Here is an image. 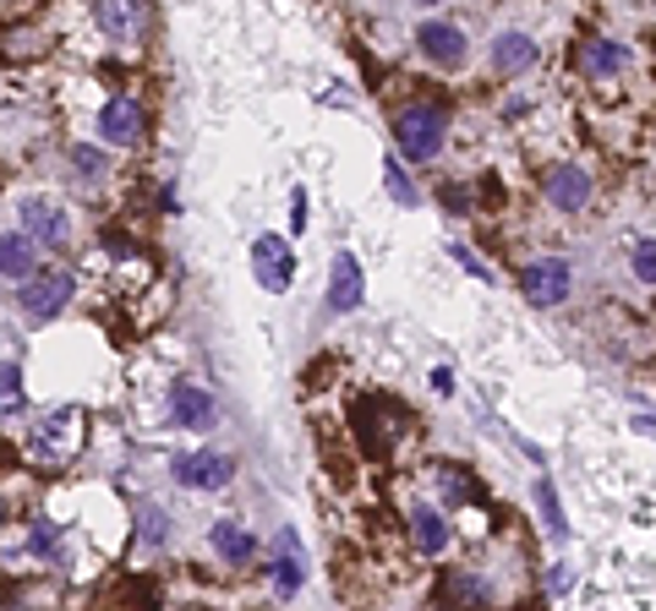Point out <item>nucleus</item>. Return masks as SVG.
I'll list each match as a JSON object with an SVG mask.
<instances>
[{
	"label": "nucleus",
	"instance_id": "23",
	"mask_svg": "<svg viewBox=\"0 0 656 611\" xmlns=\"http://www.w3.org/2000/svg\"><path fill=\"white\" fill-rule=\"evenodd\" d=\"M444 600H460V606H493V584L476 578V573H449Z\"/></svg>",
	"mask_w": 656,
	"mask_h": 611
},
{
	"label": "nucleus",
	"instance_id": "12",
	"mask_svg": "<svg viewBox=\"0 0 656 611\" xmlns=\"http://www.w3.org/2000/svg\"><path fill=\"white\" fill-rule=\"evenodd\" d=\"M629 61H634V56H629L618 39H602V34L580 39V50H574V66H580V77H591V83H602V77H618Z\"/></svg>",
	"mask_w": 656,
	"mask_h": 611
},
{
	"label": "nucleus",
	"instance_id": "7",
	"mask_svg": "<svg viewBox=\"0 0 656 611\" xmlns=\"http://www.w3.org/2000/svg\"><path fill=\"white\" fill-rule=\"evenodd\" d=\"M328 317H351L362 301H367V279H362V262H356V252H340L335 257V268H328Z\"/></svg>",
	"mask_w": 656,
	"mask_h": 611
},
{
	"label": "nucleus",
	"instance_id": "2",
	"mask_svg": "<svg viewBox=\"0 0 656 611\" xmlns=\"http://www.w3.org/2000/svg\"><path fill=\"white\" fill-rule=\"evenodd\" d=\"M72 295H77V279H72L66 268H34V273L17 284V311H23L28 322H56Z\"/></svg>",
	"mask_w": 656,
	"mask_h": 611
},
{
	"label": "nucleus",
	"instance_id": "16",
	"mask_svg": "<svg viewBox=\"0 0 656 611\" xmlns=\"http://www.w3.org/2000/svg\"><path fill=\"white\" fill-rule=\"evenodd\" d=\"M34 268H39V241L28 230H7V235H0V279L23 284Z\"/></svg>",
	"mask_w": 656,
	"mask_h": 611
},
{
	"label": "nucleus",
	"instance_id": "28",
	"mask_svg": "<svg viewBox=\"0 0 656 611\" xmlns=\"http://www.w3.org/2000/svg\"><path fill=\"white\" fill-rule=\"evenodd\" d=\"M143 535H148L154 546L170 535V518H165V508H148V513H143Z\"/></svg>",
	"mask_w": 656,
	"mask_h": 611
},
{
	"label": "nucleus",
	"instance_id": "1",
	"mask_svg": "<svg viewBox=\"0 0 656 611\" xmlns=\"http://www.w3.org/2000/svg\"><path fill=\"white\" fill-rule=\"evenodd\" d=\"M449 143V110L444 105H411L394 115V154L405 164H433Z\"/></svg>",
	"mask_w": 656,
	"mask_h": 611
},
{
	"label": "nucleus",
	"instance_id": "17",
	"mask_svg": "<svg viewBox=\"0 0 656 611\" xmlns=\"http://www.w3.org/2000/svg\"><path fill=\"white\" fill-rule=\"evenodd\" d=\"M301 578H306V557H301V540H295V529H279V557H274V595H279V600L301 595Z\"/></svg>",
	"mask_w": 656,
	"mask_h": 611
},
{
	"label": "nucleus",
	"instance_id": "24",
	"mask_svg": "<svg viewBox=\"0 0 656 611\" xmlns=\"http://www.w3.org/2000/svg\"><path fill=\"white\" fill-rule=\"evenodd\" d=\"M28 404V388H23V366L17 361H0V415H17Z\"/></svg>",
	"mask_w": 656,
	"mask_h": 611
},
{
	"label": "nucleus",
	"instance_id": "15",
	"mask_svg": "<svg viewBox=\"0 0 656 611\" xmlns=\"http://www.w3.org/2000/svg\"><path fill=\"white\" fill-rule=\"evenodd\" d=\"M531 66H536V39H531V34L509 28V34L493 39V72H498V77H525Z\"/></svg>",
	"mask_w": 656,
	"mask_h": 611
},
{
	"label": "nucleus",
	"instance_id": "4",
	"mask_svg": "<svg viewBox=\"0 0 656 611\" xmlns=\"http://www.w3.org/2000/svg\"><path fill=\"white\" fill-rule=\"evenodd\" d=\"M170 475H175V486H186V491H224V486L235 480V459L219 453V448H197V453H181V459L170 464Z\"/></svg>",
	"mask_w": 656,
	"mask_h": 611
},
{
	"label": "nucleus",
	"instance_id": "5",
	"mask_svg": "<svg viewBox=\"0 0 656 611\" xmlns=\"http://www.w3.org/2000/svg\"><path fill=\"white\" fill-rule=\"evenodd\" d=\"M252 273L268 295H284L295 284V246L284 235H257L252 241Z\"/></svg>",
	"mask_w": 656,
	"mask_h": 611
},
{
	"label": "nucleus",
	"instance_id": "14",
	"mask_svg": "<svg viewBox=\"0 0 656 611\" xmlns=\"http://www.w3.org/2000/svg\"><path fill=\"white\" fill-rule=\"evenodd\" d=\"M208 546L219 551V562H230V567H246V562H257V535L241 524V518H214V529H208Z\"/></svg>",
	"mask_w": 656,
	"mask_h": 611
},
{
	"label": "nucleus",
	"instance_id": "13",
	"mask_svg": "<svg viewBox=\"0 0 656 611\" xmlns=\"http://www.w3.org/2000/svg\"><path fill=\"white\" fill-rule=\"evenodd\" d=\"M547 203L558 208V213H580V208H591V170H580V164H558L552 175H547Z\"/></svg>",
	"mask_w": 656,
	"mask_h": 611
},
{
	"label": "nucleus",
	"instance_id": "8",
	"mask_svg": "<svg viewBox=\"0 0 656 611\" xmlns=\"http://www.w3.org/2000/svg\"><path fill=\"white\" fill-rule=\"evenodd\" d=\"M23 230L45 246V252H61L66 241H72V213L66 208H56V203H45V197H23Z\"/></svg>",
	"mask_w": 656,
	"mask_h": 611
},
{
	"label": "nucleus",
	"instance_id": "25",
	"mask_svg": "<svg viewBox=\"0 0 656 611\" xmlns=\"http://www.w3.org/2000/svg\"><path fill=\"white\" fill-rule=\"evenodd\" d=\"M629 273H634L640 284H656V241H651V235H640V241L629 246Z\"/></svg>",
	"mask_w": 656,
	"mask_h": 611
},
{
	"label": "nucleus",
	"instance_id": "21",
	"mask_svg": "<svg viewBox=\"0 0 656 611\" xmlns=\"http://www.w3.org/2000/svg\"><path fill=\"white\" fill-rule=\"evenodd\" d=\"M94 17H99V28H105L116 45H132V39H137V23H132V12H126V0H99Z\"/></svg>",
	"mask_w": 656,
	"mask_h": 611
},
{
	"label": "nucleus",
	"instance_id": "10",
	"mask_svg": "<svg viewBox=\"0 0 656 611\" xmlns=\"http://www.w3.org/2000/svg\"><path fill=\"white\" fill-rule=\"evenodd\" d=\"M143 126H148V115H143L137 99H110V105L99 110V137H105L110 148H137V143H143Z\"/></svg>",
	"mask_w": 656,
	"mask_h": 611
},
{
	"label": "nucleus",
	"instance_id": "35",
	"mask_svg": "<svg viewBox=\"0 0 656 611\" xmlns=\"http://www.w3.org/2000/svg\"><path fill=\"white\" fill-rule=\"evenodd\" d=\"M416 7H444V0H416Z\"/></svg>",
	"mask_w": 656,
	"mask_h": 611
},
{
	"label": "nucleus",
	"instance_id": "30",
	"mask_svg": "<svg viewBox=\"0 0 656 611\" xmlns=\"http://www.w3.org/2000/svg\"><path fill=\"white\" fill-rule=\"evenodd\" d=\"M449 257H454V262H460V268H465V273H476V279H482V284H487V279H493V273H487V268H482V262H476V252H465V246H449Z\"/></svg>",
	"mask_w": 656,
	"mask_h": 611
},
{
	"label": "nucleus",
	"instance_id": "11",
	"mask_svg": "<svg viewBox=\"0 0 656 611\" xmlns=\"http://www.w3.org/2000/svg\"><path fill=\"white\" fill-rule=\"evenodd\" d=\"M170 420H175L181 431H208V426L219 420V404H214L208 388H197V382H175V388H170Z\"/></svg>",
	"mask_w": 656,
	"mask_h": 611
},
{
	"label": "nucleus",
	"instance_id": "20",
	"mask_svg": "<svg viewBox=\"0 0 656 611\" xmlns=\"http://www.w3.org/2000/svg\"><path fill=\"white\" fill-rule=\"evenodd\" d=\"M536 508H542L547 535H552V540H569V518H563V502H558V486H552V475H547V469L536 475Z\"/></svg>",
	"mask_w": 656,
	"mask_h": 611
},
{
	"label": "nucleus",
	"instance_id": "18",
	"mask_svg": "<svg viewBox=\"0 0 656 611\" xmlns=\"http://www.w3.org/2000/svg\"><path fill=\"white\" fill-rule=\"evenodd\" d=\"M411 540H416V551L438 557V551L449 546V518H444L438 508H416V513H411Z\"/></svg>",
	"mask_w": 656,
	"mask_h": 611
},
{
	"label": "nucleus",
	"instance_id": "34",
	"mask_svg": "<svg viewBox=\"0 0 656 611\" xmlns=\"http://www.w3.org/2000/svg\"><path fill=\"white\" fill-rule=\"evenodd\" d=\"M0 524H7V497H0Z\"/></svg>",
	"mask_w": 656,
	"mask_h": 611
},
{
	"label": "nucleus",
	"instance_id": "27",
	"mask_svg": "<svg viewBox=\"0 0 656 611\" xmlns=\"http://www.w3.org/2000/svg\"><path fill=\"white\" fill-rule=\"evenodd\" d=\"M444 497L449 502H482V486L471 469H444Z\"/></svg>",
	"mask_w": 656,
	"mask_h": 611
},
{
	"label": "nucleus",
	"instance_id": "31",
	"mask_svg": "<svg viewBox=\"0 0 656 611\" xmlns=\"http://www.w3.org/2000/svg\"><path fill=\"white\" fill-rule=\"evenodd\" d=\"M290 208H295V219H290V224H295V230H306V192H301V186H295V197H290Z\"/></svg>",
	"mask_w": 656,
	"mask_h": 611
},
{
	"label": "nucleus",
	"instance_id": "6",
	"mask_svg": "<svg viewBox=\"0 0 656 611\" xmlns=\"http://www.w3.org/2000/svg\"><path fill=\"white\" fill-rule=\"evenodd\" d=\"M416 50L433 61V66H465V56H471V39H465V28L460 23H444V17H427V23H416Z\"/></svg>",
	"mask_w": 656,
	"mask_h": 611
},
{
	"label": "nucleus",
	"instance_id": "3",
	"mask_svg": "<svg viewBox=\"0 0 656 611\" xmlns=\"http://www.w3.org/2000/svg\"><path fill=\"white\" fill-rule=\"evenodd\" d=\"M520 295L531 301V306H563L569 295H574V268H569V257H536V262H525L520 268Z\"/></svg>",
	"mask_w": 656,
	"mask_h": 611
},
{
	"label": "nucleus",
	"instance_id": "9",
	"mask_svg": "<svg viewBox=\"0 0 656 611\" xmlns=\"http://www.w3.org/2000/svg\"><path fill=\"white\" fill-rule=\"evenodd\" d=\"M77 426H83L77 410H50V415L34 426L28 453H34V459H66V453L77 448Z\"/></svg>",
	"mask_w": 656,
	"mask_h": 611
},
{
	"label": "nucleus",
	"instance_id": "29",
	"mask_svg": "<svg viewBox=\"0 0 656 611\" xmlns=\"http://www.w3.org/2000/svg\"><path fill=\"white\" fill-rule=\"evenodd\" d=\"M438 203H444L449 213H465V208H471V192H465V186H444V192H438Z\"/></svg>",
	"mask_w": 656,
	"mask_h": 611
},
{
	"label": "nucleus",
	"instance_id": "32",
	"mask_svg": "<svg viewBox=\"0 0 656 611\" xmlns=\"http://www.w3.org/2000/svg\"><path fill=\"white\" fill-rule=\"evenodd\" d=\"M503 115H509V121H520V115H531V99H509V105H503Z\"/></svg>",
	"mask_w": 656,
	"mask_h": 611
},
{
	"label": "nucleus",
	"instance_id": "22",
	"mask_svg": "<svg viewBox=\"0 0 656 611\" xmlns=\"http://www.w3.org/2000/svg\"><path fill=\"white\" fill-rule=\"evenodd\" d=\"M384 186H389V197H394L400 208H416V203H422V192H416V181H411V170H405L400 154L384 159Z\"/></svg>",
	"mask_w": 656,
	"mask_h": 611
},
{
	"label": "nucleus",
	"instance_id": "26",
	"mask_svg": "<svg viewBox=\"0 0 656 611\" xmlns=\"http://www.w3.org/2000/svg\"><path fill=\"white\" fill-rule=\"evenodd\" d=\"M66 164H72V175L88 181V186L105 175V154H99V148H66Z\"/></svg>",
	"mask_w": 656,
	"mask_h": 611
},
{
	"label": "nucleus",
	"instance_id": "19",
	"mask_svg": "<svg viewBox=\"0 0 656 611\" xmlns=\"http://www.w3.org/2000/svg\"><path fill=\"white\" fill-rule=\"evenodd\" d=\"M23 551L28 557H45V562H66V535L56 518H34L28 535H23Z\"/></svg>",
	"mask_w": 656,
	"mask_h": 611
},
{
	"label": "nucleus",
	"instance_id": "33",
	"mask_svg": "<svg viewBox=\"0 0 656 611\" xmlns=\"http://www.w3.org/2000/svg\"><path fill=\"white\" fill-rule=\"evenodd\" d=\"M634 431H645V437H656V415H634Z\"/></svg>",
	"mask_w": 656,
	"mask_h": 611
}]
</instances>
